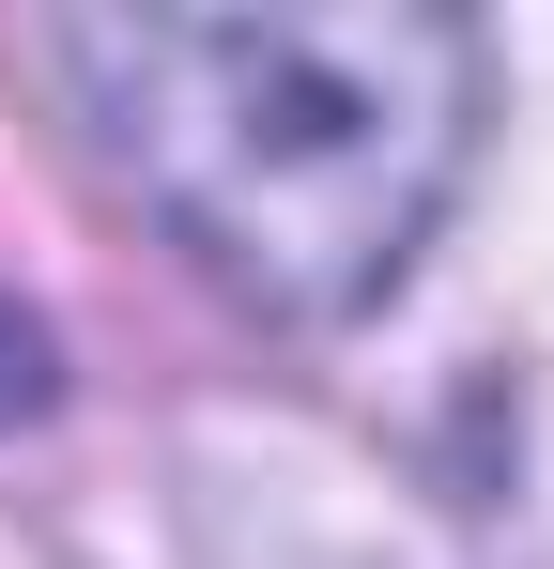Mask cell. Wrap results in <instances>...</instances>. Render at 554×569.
Listing matches in <instances>:
<instances>
[{
	"mask_svg": "<svg viewBox=\"0 0 554 569\" xmlns=\"http://www.w3.org/2000/svg\"><path fill=\"white\" fill-rule=\"evenodd\" d=\"M92 154L263 323H355L416 278L493 123V31L432 0H247V16H47Z\"/></svg>",
	"mask_w": 554,
	"mask_h": 569,
	"instance_id": "obj_1",
	"label": "cell"
},
{
	"mask_svg": "<svg viewBox=\"0 0 554 569\" xmlns=\"http://www.w3.org/2000/svg\"><path fill=\"white\" fill-rule=\"evenodd\" d=\"M47 400H62V355H47V323L0 292V431H16V416H47Z\"/></svg>",
	"mask_w": 554,
	"mask_h": 569,
	"instance_id": "obj_2",
	"label": "cell"
}]
</instances>
